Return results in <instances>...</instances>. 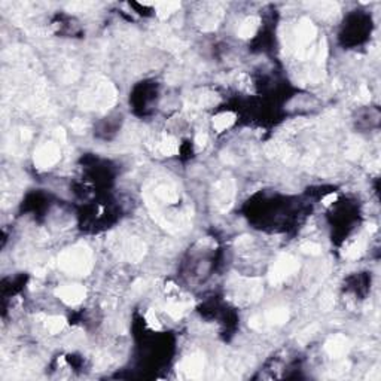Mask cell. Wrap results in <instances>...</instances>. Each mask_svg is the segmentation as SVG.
<instances>
[{"instance_id":"6da1fadb","label":"cell","mask_w":381,"mask_h":381,"mask_svg":"<svg viewBox=\"0 0 381 381\" xmlns=\"http://www.w3.org/2000/svg\"><path fill=\"white\" fill-rule=\"evenodd\" d=\"M58 265L60 268L73 276H85L91 270V253L85 247H73L61 253L58 258Z\"/></svg>"},{"instance_id":"7a4b0ae2","label":"cell","mask_w":381,"mask_h":381,"mask_svg":"<svg viewBox=\"0 0 381 381\" xmlns=\"http://www.w3.org/2000/svg\"><path fill=\"white\" fill-rule=\"evenodd\" d=\"M297 270H298V262L295 258H292L289 255L281 256L271 268L270 280H271V283H280L290 274H294Z\"/></svg>"},{"instance_id":"3957f363","label":"cell","mask_w":381,"mask_h":381,"mask_svg":"<svg viewBox=\"0 0 381 381\" xmlns=\"http://www.w3.org/2000/svg\"><path fill=\"white\" fill-rule=\"evenodd\" d=\"M60 158V151L55 144L52 143H46L38 149L36 155H35V162L40 167V168H48L52 164H55Z\"/></svg>"},{"instance_id":"277c9868","label":"cell","mask_w":381,"mask_h":381,"mask_svg":"<svg viewBox=\"0 0 381 381\" xmlns=\"http://www.w3.org/2000/svg\"><path fill=\"white\" fill-rule=\"evenodd\" d=\"M57 295H58V298H60L61 301H64L66 304L75 305V304H79L85 298L86 290L80 284H67V286H63V287L58 289Z\"/></svg>"},{"instance_id":"5b68a950","label":"cell","mask_w":381,"mask_h":381,"mask_svg":"<svg viewBox=\"0 0 381 381\" xmlns=\"http://www.w3.org/2000/svg\"><path fill=\"white\" fill-rule=\"evenodd\" d=\"M325 350L331 358H341L348 350V340L342 335H335L326 342Z\"/></svg>"},{"instance_id":"8992f818","label":"cell","mask_w":381,"mask_h":381,"mask_svg":"<svg viewBox=\"0 0 381 381\" xmlns=\"http://www.w3.org/2000/svg\"><path fill=\"white\" fill-rule=\"evenodd\" d=\"M182 371L189 378H198L204 371V359L200 355H194V356L188 358L182 363Z\"/></svg>"},{"instance_id":"52a82bcc","label":"cell","mask_w":381,"mask_h":381,"mask_svg":"<svg viewBox=\"0 0 381 381\" xmlns=\"http://www.w3.org/2000/svg\"><path fill=\"white\" fill-rule=\"evenodd\" d=\"M234 122H236V115H234L232 112H223V113H219L218 116L213 118V128L216 131H225Z\"/></svg>"},{"instance_id":"ba28073f","label":"cell","mask_w":381,"mask_h":381,"mask_svg":"<svg viewBox=\"0 0 381 381\" xmlns=\"http://www.w3.org/2000/svg\"><path fill=\"white\" fill-rule=\"evenodd\" d=\"M158 149L162 155L165 157H171L178 152V141H176L173 137H164L160 143H158Z\"/></svg>"},{"instance_id":"9c48e42d","label":"cell","mask_w":381,"mask_h":381,"mask_svg":"<svg viewBox=\"0 0 381 381\" xmlns=\"http://www.w3.org/2000/svg\"><path fill=\"white\" fill-rule=\"evenodd\" d=\"M258 24H259V20L258 18H247L243 24H241V27H240V30H239V35L241 36V38H252L255 33H256V30H258Z\"/></svg>"},{"instance_id":"30bf717a","label":"cell","mask_w":381,"mask_h":381,"mask_svg":"<svg viewBox=\"0 0 381 381\" xmlns=\"http://www.w3.org/2000/svg\"><path fill=\"white\" fill-rule=\"evenodd\" d=\"M45 326L51 334H57L60 332L64 326H66V320L63 317H48L45 321Z\"/></svg>"},{"instance_id":"8fae6325","label":"cell","mask_w":381,"mask_h":381,"mask_svg":"<svg viewBox=\"0 0 381 381\" xmlns=\"http://www.w3.org/2000/svg\"><path fill=\"white\" fill-rule=\"evenodd\" d=\"M287 317H289V314L284 308H277V310H273V311L268 313L267 320L273 325H281L287 320Z\"/></svg>"},{"instance_id":"7c38bea8","label":"cell","mask_w":381,"mask_h":381,"mask_svg":"<svg viewBox=\"0 0 381 381\" xmlns=\"http://www.w3.org/2000/svg\"><path fill=\"white\" fill-rule=\"evenodd\" d=\"M179 5L178 3H160L157 8H158V15L161 17V18H165V17H168L171 12H174V9L178 8Z\"/></svg>"},{"instance_id":"4fadbf2b","label":"cell","mask_w":381,"mask_h":381,"mask_svg":"<svg viewBox=\"0 0 381 381\" xmlns=\"http://www.w3.org/2000/svg\"><path fill=\"white\" fill-rule=\"evenodd\" d=\"M301 249H302L305 253H308V255H319V253H320V247H319V244H316V243H305Z\"/></svg>"},{"instance_id":"5bb4252c","label":"cell","mask_w":381,"mask_h":381,"mask_svg":"<svg viewBox=\"0 0 381 381\" xmlns=\"http://www.w3.org/2000/svg\"><path fill=\"white\" fill-rule=\"evenodd\" d=\"M195 143L198 144V148H204V146H206V143H207V134L200 133V134L197 136V139H195Z\"/></svg>"},{"instance_id":"9a60e30c","label":"cell","mask_w":381,"mask_h":381,"mask_svg":"<svg viewBox=\"0 0 381 381\" xmlns=\"http://www.w3.org/2000/svg\"><path fill=\"white\" fill-rule=\"evenodd\" d=\"M335 198H337V195H335V194H331V195H328V197L323 200V204H331V201H335Z\"/></svg>"}]
</instances>
